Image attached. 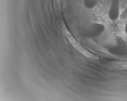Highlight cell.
Here are the masks:
<instances>
[{
    "mask_svg": "<svg viewBox=\"0 0 127 101\" xmlns=\"http://www.w3.org/2000/svg\"><path fill=\"white\" fill-rule=\"evenodd\" d=\"M120 0H111L108 15L109 19L115 21L118 19L120 16Z\"/></svg>",
    "mask_w": 127,
    "mask_h": 101,
    "instance_id": "1",
    "label": "cell"
},
{
    "mask_svg": "<svg viewBox=\"0 0 127 101\" xmlns=\"http://www.w3.org/2000/svg\"><path fill=\"white\" fill-rule=\"evenodd\" d=\"M98 1V0H85L84 3L86 7L91 9L96 6Z\"/></svg>",
    "mask_w": 127,
    "mask_h": 101,
    "instance_id": "2",
    "label": "cell"
},
{
    "mask_svg": "<svg viewBox=\"0 0 127 101\" xmlns=\"http://www.w3.org/2000/svg\"><path fill=\"white\" fill-rule=\"evenodd\" d=\"M125 33H126L127 35V22H126V25H125Z\"/></svg>",
    "mask_w": 127,
    "mask_h": 101,
    "instance_id": "3",
    "label": "cell"
}]
</instances>
